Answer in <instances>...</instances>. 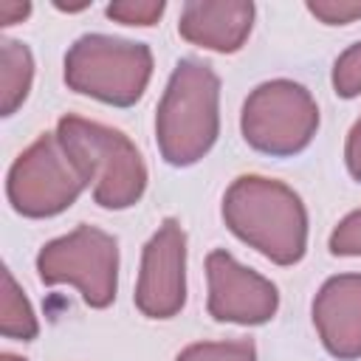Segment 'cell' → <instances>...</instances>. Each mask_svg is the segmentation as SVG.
Segmentation results:
<instances>
[{
	"label": "cell",
	"mask_w": 361,
	"mask_h": 361,
	"mask_svg": "<svg viewBox=\"0 0 361 361\" xmlns=\"http://www.w3.org/2000/svg\"><path fill=\"white\" fill-rule=\"evenodd\" d=\"M56 138L79 166L87 183H93V197L104 209L133 206L144 186L147 169L138 149L124 138V133L68 116L59 121Z\"/></svg>",
	"instance_id": "obj_2"
},
{
	"label": "cell",
	"mask_w": 361,
	"mask_h": 361,
	"mask_svg": "<svg viewBox=\"0 0 361 361\" xmlns=\"http://www.w3.org/2000/svg\"><path fill=\"white\" fill-rule=\"evenodd\" d=\"M3 361H25V358H17V355H8V353H6V355H3Z\"/></svg>",
	"instance_id": "obj_21"
},
{
	"label": "cell",
	"mask_w": 361,
	"mask_h": 361,
	"mask_svg": "<svg viewBox=\"0 0 361 361\" xmlns=\"http://www.w3.org/2000/svg\"><path fill=\"white\" fill-rule=\"evenodd\" d=\"M333 254H361V212L341 220V226L330 237Z\"/></svg>",
	"instance_id": "obj_17"
},
{
	"label": "cell",
	"mask_w": 361,
	"mask_h": 361,
	"mask_svg": "<svg viewBox=\"0 0 361 361\" xmlns=\"http://www.w3.org/2000/svg\"><path fill=\"white\" fill-rule=\"evenodd\" d=\"M313 322L333 355H361V276L330 279L313 302Z\"/></svg>",
	"instance_id": "obj_10"
},
{
	"label": "cell",
	"mask_w": 361,
	"mask_h": 361,
	"mask_svg": "<svg viewBox=\"0 0 361 361\" xmlns=\"http://www.w3.org/2000/svg\"><path fill=\"white\" fill-rule=\"evenodd\" d=\"M183 231L175 220H166L144 248L135 288V305L149 319H169L183 307Z\"/></svg>",
	"instance_id": "obj_8"
},
{
	"label": "cell",
	"mask_w": 361,
	"mask_h": 361,
	"mask_svg": "<svg viewBox=\"0 0 361 361\" xmlns=\"http://www.w3.org/2000/svg\"><path fill=\"white\" fill-rule=\"evenodd\" d=\"M347 166H350V172L361 180V121L353 127L350 141H347Z\"/></svg>",
	"instance_id": "obj_19"
},
{
	"label": "cell",
	"mask_w": 361,
	"mask_h": 361,
	"mask_svg": "<svg viewBox=\"0 0 361 361\" xmlns=\"http://www.w3.org/2000/svg\"><path fill=\"white\" fill-rule=\"evenodd\" d=\"M158 147L175 166L195 164L217 138V76L200 62H180L155 118Z\"/></svg>",
	"instance_id": "obj_3"
},
{
	"label": "cell",
	"mask_w": 361,
	"mask_h": 361,
	"mask_svg": "<svg viewBox=\"0 0 361 361\" xmlns=\"http://www.w3.org/2000/svg\"><path fill=\"white\" fill-rule=\"evenodd\" d=\"M164 3H116L107 8L110 17L127 23V25H149L155 17H161Z\"/></svg>",
	"instance_id": "obj_16"
},
{
	"label": "cell",
	"mask_w": 361,
	"mask_h": 361,
	"mask_svg": "<svg viewBox=\"0 0 361 361\" xmlns=\"http://www.w3.org/2000/svg\"><path fill=\"white\" fill-rule=\"evenodd\" d=\"M37 316L28 305V299L23 296V290L17 288L11 271H3V299H0V333L6 338H17V341H28L37 336Z\"/></svg>",
	"instance_id": "obj_13"
},
{
	"label": "cell",
	"mask_w": 361,
	"mask_h": 361,
	"mask_svg": "<svg viewBox=\"0 0 361 361\" xmlns=\"http://www.w3.org/2000/svg\"><path fill=\"white\" fill-rule=\"evenodd\" d=\"M152 56L141 42L113 37H82L65 56V82L85 96L133 104L149 79Z\"/></svg>",
	"instance_id": "obj_4"
},
{
	"label": "cell",
	"mask_w": 361,
	"mask_h": 361,
	"mask_svg": "<svg viewBox=\"0 0 361 361\" xmlns=\"http://www.w3.org/2000/svg\"><path fill=\"white\" fill-rule=\"evenodd\" d=\"M37 271L42 282L76 285L87 305L104 307L116 296V240L99 228L79 226L39 251Z\"/></svg>",
	"instance_id": "obj_6"
},
{
	"label": "cell",
	"mask_w": 361,
	"mask_h": 361,
	"mask_svg": "<svg viewBox=\"0 0 361 361\" xmlns=\"http://www.w3.org/2000/svg\"><path fill=\"white\" fill-rule=\"evenodd\" d=\"M310 11L316 17H322L324 23H347L361 17V6L358 3H310Z\"/></svg>",
	"instance_id": "obj_18"
},
{
	"label": "cell",
	"mask_w": 361,
	"mask_h": 361,
	"mask_svg": "<svg viewBox=\"0 0 361 361\" xmlns=\"http://www.w3.org/2000/svg\"><path fill=\"white\" fill-rule=\"evenodd\" d=\"M209 313L217 322L259 324L276 310V288L259 274L237 265L226 251L209 254Z\"/></svg>",
	"instance_id": "obj_9"
},
{
	"label": "cell",
	"mask_w": 361,
	"mask_h": 361,
	"mask_svg": "<svg viewBox=\"0 0 361 361\" xmlns=\"http://www.w3.org/2000/svg\"><path fill=\"white\" fill-rule=\"evenodd\" d=\"M319 127V107L310 93L293 82H268L257 87L243 107L245 141L262 152H299Z\"/></svg>",
	"instance_id": "obj_7"
},
{
	"label": "cell",
	"mask_w": 361,
	"mask_h": 361,
	"mask_svg": "<svg viewBox=\"0 0 361 361\" xmlns=\"http://www.w3.org/2000/svg\"><path fill=\"white\" fill-rule=\"evenodd\" d=\"M87 186L85 175L56 135L34 141L8 169V200L25 217H51L68 209Z\"/></svg>",
	"instance_id": "obj_5"
},
{
	"label": "cell",
	"mask_w": 361,
	"mask_h": 361,
	"mask_svg": "<svg viewBox=\"0 0 361 361\" xmlns=\"http://www.w3.org/2000/svg\"><path fill=\"white\" fill-rule=\"evenodd\" d=\"M178 361H257V358L248 341H228V344H195L183 350Z\"/></svg>",
	"instance_id": "obj_14"
},
{
	"label": "cell",
	"mask_w": 361,
	"mask_h": 361,
	"mask_svg": "<svg viewBox=\"0 0 361 361\" xmlns=\"http://www.w3.org/2000/svg\"><path fill=\"white\" fill-rule=\"evenodd\" d=\"M34 79V59L31 51L17 42L6 39L0 48V110L3 116H11L28 96Z\"/></svg>",
	"instance_id": "obj_12"
},
{
	"label": "cell",
	"mask_w": 361,
	"mask_h": 361,
	"mask_svg": "<svg viewBox=\"0 0 361 361\" xmlns=\"http://www.w3.org/2000/svg\"><path fill=\"white\" fill-rule=\"evenodd\" d=\"M254 8L248 3H189L178 31L212 51H237L251 31Z\"/></svg>",
	"instance_id": "obj_11"
},
{
	"label": "cell",
	"mask_w": 361,
	"mask_h": 361,
	"mask_svg": "<svg viewBox=\"0 0 361 361\" xmlns=\"http://www.w3.org/2000/svg\"><path fill=\"white\" fill-rule=\"evenodd\" d=\"M336 93L341 96H358L361 93V42H355L350 51H344L333 71Z\"/></svg>",
	"instance_id": "obj_15"
},
{
	"label": "cell",
	"mask_w": 361,
	"mask_h": 361,
	"mask_svg": "<svg viewBox=\"0 0 361 361\" xmlns=\"http://www.w3.org/2000/svg\"><path fill=\"white\" fill-rule=\"evenodd\" d=\"M28 11H31V6H28V3H3V6H0L3 25H14V23H20Z\"/></svg>",
	"instance_id": "obj_20"
},
{
	"label": "cell",
	"mask_w": 361,
	"mask_h": 361,
	"mask_svg": "<svg viewBox=\"0 0 361 361\" xmlns=\"http://www.w3.org/2000/svg\"><path fill=\"white\" fill-rule=\"evenodd\" d=\"M223 217L231 231L279 265L305 254L307 220L302 200L268 178H237L223 200Z\"/></svg>",
	"instance_id": "obj_1"
}]
</instances>
